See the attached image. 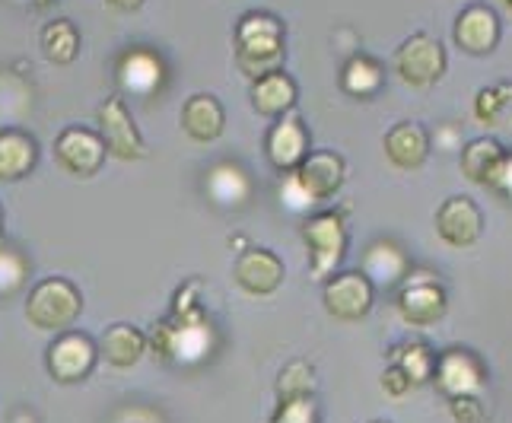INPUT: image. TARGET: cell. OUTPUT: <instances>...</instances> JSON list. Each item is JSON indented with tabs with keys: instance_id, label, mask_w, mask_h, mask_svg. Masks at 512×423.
Segmentation results:
<instances>
[{
	"instance_id": "cell-1",
	"label": "cell",
	"mask_w": 512,
	"mask_h": 423,
	"mask_svg": "<svg viewBox=\"0 0 512 423\" xmlns=\"http://www.w3.org/2000/svg\"><path fill=\"white\" fill-rule=\"evenodd\" d=\"M287 45L284 23L271 13H245L236 26V61L245 77H268L274 70H284Z\"/></svg>"
},
{
	"instance_id": "cell-2",
	"label": "cell",
	"mask_w": 512,
	"mask_h": 423,
	"mask_svg": "<svg viewBox=\"0 0 512 423\" xmlns=\"http://www.w3.org/2000/svg\"><path fill=\"white\" fill-rule=\"evenodd\" d=\"M303 242L309 249V264L315 280H328L347 255V226L338 210H322L303 223Z\"/></svg>"
},
{
	"instance_id": "cell-3",
	"label": "cell",
	"mask_w": 512,
	"mask_h": 423,
	"mask_svg": "<svg viewBox=\"0 0 512 423\" xmlns=\"http://www.w3.org/2000/svg\"><path fill=\"white\" fill-rule=\"evenodd\" d=\"M83 309V299L80 290L70 284L64 277H51L42 280L39 287L29 293V303H26V315L35 328L42 331H64L77 322V315Z\"/></svg>"
},
{
	"instance_id": "cell-4",
	"label": "cell",
	"mask_w": 512,
	"mask_h": 423,
	"mask_svg": "<svg viewBox=\"0 0 512 423\" xmlns=\"http://www.w3.org/2000/svg\"><path fill=\"white\" fill-rule=\"evenodd\" d=\"M398 315L411 328H430L446 315V290L430 271L408 274L398 293Z\"/></svg>"
},
{
	"instance_id": "cell-5",
	"label": "cell",
	"mask_w": 512,
	"mask_h": 423,
	"mask_svg": "<svg viewBox=\"0 0 512 423\" xmlns=\"http://www.w3.org/2000/svg\"><path fill=\"white\" fill-rule=\"evenodd\" d=\"M344 175H347V166L338 153L331 150H312L303 166L296 172H290V185L299 191V198H303V207L306 204H315V201H328L341 191L344 185Z\"/></svg>"
},
{
	"instance_id": "cell-6",
	"label": "cell",
	"mask_w": 512,
	"mask_h": 423,
	"mask_svg": "<svg viewBox=\"0 0 512 423\" xmlns=\"http://www.w3.org/2000/svg\"><path fill=\"white\" fill-rule=\"evenodd\" d=\"M395 70L408 86L427 90V86H433L439 77L446 74V51H443V45H439V39H433V35L417 32L395 51Z\"/></svg>"
},
{
	"instance_id": "cell-7",
	"label": "cell",
	"mask_w": 512,
	"mask_h": 423,
	"mask_svg": "<svg viewBox=\"0 0 512 423\" xmlns=\"http://www.w3.org/2000/svg\"><path fill=\"white\" fill-rule=\"evenodd\" d=\"M376 284L363 271H341L325 280L322 303L331 319L338 322H360L363 315L373 309Z\"/></svg>"
},
{
	"instance_id": "cell-8",
	"label": "cell",
	"mask_w": 512,
	"mask_h": 423,
	"mask_svg": "<svg viewBox=\"0 0 512 423\" xmlns=\"http://www.w3.org/2000/svg\"><path fill=\"white\" fill-rule=\"evenodd\" d=\"M99 128H102V140L105 147H109L112 156H118V160H144L147 156V144L144 137L137 134V125L131 112L125 109V102H121V96H109L102 105H99Z\"/></svg>"
},
{
	"instance_id": "cell-9",
	"label": "cell",
	"mask_w": 512,
	"mask_h": 423,
	"mask_svg": "<svg viewBox=\"0 0 512 423\" xmlns=\"http://www.w3.org/2000/svg\"><path fill=\"white\" fill-rule=\"evenodd\" d=\"M436 385L446 398H462V395H478L487 385V369L484 363L465 347H449L446 354L436 357Z\"/></svg>"
},
{
	"instance_id": "cell-10",
	"label": "cell",
	"mask_w": 512,
	"mask_h": 423,
	"mask_svg": "<svg viewBox=\"0 0 512 423\" xmlns=\"http://www.w3.org/2000/svg\"><path fill=\"white\" fill-rule=\"evenodd\" d=\"M99 357V347L80 331L58 334L48 347V373L58 382H80L93 373Z\"/></svg>"
},
{
	"instance_id": "cell-11",
	"label": "cell",
	"mask_w": 512,
	"mask_h": 423,
	"mask_svg": "<svg viewBox=\"0 0 512 423\" xmlns=\"http://www.w3.org/2000/svg\"><path fill=\"white\" fill-rule=\"evenodd\" d=\"M436 233L452 249H471L484 233V214L471 198H446L436 210Z\"/></svg>"
},
{
	"instance_id": "cell-12",
	"label": "cell",
	"mask_w": 512,
	"mask_h": 423,
	"mask_svg": "<svg viewBox=\"0 0 512 423\" xmlns=\"http://www.w3.org/2000/svg\"><path fill=\"white\" fill-rule=\"evenodd\" d=\"M233 277L249 296H271L284 284L287 271L271 249H245L233 264Z\"/></svg>"
},
{
	"instance_id": "cell-13",
	"label": "cell",
	"mask_w": 512,
	"mask_h": 423,
	"mask_svg": "<svg viewBox=\"0 0 512 423\" xmlns=\"http://www.w3.org/2000/svg\"><path fill=\"white\" fill-rule=\"evenodd\" d=\"M105 153H109V147H105L102 134H93L86 128H67L61 131L58 144H55V156L58 163L74 172V175H96L105 163Z\"/></svg>"
},
{
	"instance_id": "cell-14",
	"label": "cell",
	"mask_w": 512,
	"mask_h": 423,
	"mask_svg": "<svg viewBox=\"0 0 512 423\" xmlns=\"http://www.w3.org/2000/svg\"><path fill=\"white\" fill-rule=\"evenodd\" d=\"M309 131L299 115H284L277 125L268 131V160L280 172H296L309 156Z\"/></svg>"
},
{
	"instance_id": "cell-15",
	"label": "cell",
	"mask_w": 512,
	"mask_h": 423,
	"mask_svg": "<svg viewBox=\"0 0 512 423\" xmlns=\"http://www.w3.org/2000/svg\"><path fill=\"white\" fill-rule=\"evenodd\" d=\"M455 42L468 55H490L500 42V20L487 4H471L455 20Z\"/></svg>"
},
{
	"instance_id": "cell-16",
	"label": "cell",
	"mask_w": 512,
	"mask_h": 423,
	"mask_svg": "<svg viewBox=\"0 0 512 423\" xmlns=\"http://www.w3.org/2000/svg\"><path fill=\"white\" fill-rule=\"evenodd\" d=\"M385 156L392 160L395 169H420L430 156V134L420 121H398V125L385 134L382 140Z\"/></svg>"
},
{
	"instance_id": "cell-17",
	"label": "cell",
	"mask_w": 512,
	"mask_h": 423,
	"mask_svg": "<svg viewBox=\"0 0 512 423\" xmlns=\"http://www.w3.org/2000/svg\"><path fill=\"white\" fill-rule=\"evenodd\" d=\"M118 83L121 90L150 96L153 90H160L163 83V61L153 55L150 48H131L125 58L118 61Z\"/></svg>"
},
{
	"instance_id": "cell-18",
	"label": "cell",
	"mask_w": 512,
	"mask_h": 423,
	"mask_svg": "<svg viewBox=\"0 0 512 423\" xmlns=\"http://www.w3.org/2000/svg\"><path fill=\"white\" fill-rule=\"evenodd\" d=\"M223 125H226V115H223V105L217 102V96L198 93L182 105V128L191 140H198V144L217 140L223 134Z\"/></svg>"
},
{
	"instance_id": "cell-19",
	"label": "cell",
	"mask_w": 512,
	"mask_h": 423,
	"mask_svg": "<svg viewBox=\"0 0 512 423\" xmlns=\"http://www.w3.org/2000/svg\"><path fill=\"white\" fill-rule=\"evenodd\" d=\"M252 105L264 118H284L296 105V83L287 70H274L252 83Z\"/></svg>"
},
{
	"instance_id": "cell-20",
	"label": "cell",
	"mask_w": 512,
	"mask_h": 423,
	"mask_svg": "<svg viewBox=\"0 0 512 423\" xmlns=\"http://www.w3.org/2000/svg\"><path fill=\"white\" fill-rule=\"evenodd\" d=\"M363 274L373 280V284H382V287H392V284H404V277H408V255H404L395 242H373L369 245V252L363 258Z\"/></svg>"
},
{
	"instance_id": "cell-21",
	"label": "cell",
	"mask_w": 512,
	"mask_h": 423,
	"mask_svg": "<svg viewBox=\"0 0 512 423\" xmlns=\"http://www.w3.org/2000/svg\"><path fill=\"white\" fill-rule=\"evenodd\" d=\"M506 153L503 147L497 144L493 137H474L471 144L462 150V172L465 179L474 182V185H490L493 175H497V169L503 166Z\"/></svg>"
},
{
	"instance_id": "cell-22",
	"label": "cell",
	"mask_w": 512,
	"mask_h": 423,
	"mask_svg": "<svg viewBox=\"0 0 512 423\" xmlns=\"http://www.w3.org/2000/svg\"><path fill=\"white\" fill-rule=\"evenodd\" d=\"M144 350H147V334L134 325H112L102 334V344H99V354L118 369L134 366L144 357Z\"/></svg>"
},
{
	"instance_id": "cell-23",
	"label": "cell",
	"mask_w": 512,
	"mask_h": 423,
	"mask_svg": "<svg viewBox=\"0 0 512 423\" xmlns=\"http://www.w3.org/2000/svg\"><path fill=\"white\" fill-rule=\"evenodd\" d=\"M35 140L16 128L0 131V179L4 182H16L35 166Z\"/></svg>"
},
{
	"instance_id": "cell-24",
	"label": "cell",
	"mask_w": 512,
	"mask_h": 423,
	"mask_svg": "<svg viewBox=\"0 0 512 423\" xmlns=\"http://www.w3.org/2000/svg\"><path fill=\"white\" fill-rule=\"evenodd\" d=\"M341 86L347 96H357V99H373L382 86H385V67L369 58V55H353L344 64V74H341Z\"/></svg>"
},
{
	"instance_id": "cell-25",
	"label": "cell",
	"mask_w": 512,
	"mask_h": 423,
	"mask_svg": "<svg viewBox=\"0 0 512 423\" xmlns=\"http://www.w3.org/2000/svg\"><path fill=\"white\" fill-rule=\"evenodd\" d=\"M42 51L51 64H70L80 55V32L70 20H55L42 29Z\"/></svg>"
},
{
	"instance_id": "cell-26",
	"label": "cell",
	"mask_w": 512,
	"mask_h": 423,
	"mask_svg": "<svg viewBox=\"0 0 512 423\" xmlns=\"http://www.w3.org/2000/svg\"><path fill=\"white\" fill-rule=\"evenodd\" d=\"M474 115L487 128H500L512 121V83H497L490 90H481L474 99Z\"/></svg>"
},
{
	"instance_id": "cell-27",
	"label": "cell",
	"mask_w": 512,
	"mask_h": 423,
	"mask_svg": "<svg viewBox=\"0 0 512 423\" xmlns=\"http://www.w3.org/2000/svg\"><path fill=\"white\" fill-rule=\"evenodd\" d=\"M392 363L401 366L414 385H427L436 376V354H433L427 344H420V341L401 344L395 354H392Z\"/></svg>"
},
{
	"instance_id": "cell-28",
	"label": "cell",
	"mask_w": 512,
	"mask_h": 423,
	"mask_svg": "<svg viewBox=\"0 0 512 423\" xmlns=\"http://www.w3.org/2000/svg\"><path fill=\"white\" fill-rule=\"evenodd\" d=\"M207 188H210V195H214V201L226 207H239L249 198V179H245L239 166H217L210 172Z\"/></svg>"
},
{
	"instance_id": "cell-29",
	"label": "cell",
	"mask_w": 512,
	"mask_h": 423,
	"mask_svg": "<svg viewBox=\"0 0 512 423\" xmlns=\"http://www.w3.org/2000/svg\"><path fill=\"white\" fill-rule=\"evenodd\" d=\"M277 392H280V398H312V392H315L312 366L303 360L287 363L284 373H280V379H277Z\"/></svg>"
},
{
	"instance_id": "cell-30",
	"label": "cell",
	"mask_w": 512,
	"mask_h": 423,
	"mask_svg": "<svg viewBox=\"0 0 512 423\" xmlns=\"http://www.w3.org/2000/svg\"><path fill=\"white\" fill-rule=\"evenodd\" d=\"M26 274H29V261L20 252L0 249V296H10L20 290Z\"/></svg>"
},
{
	"instance_id": "cell-31",
	"label": "cell",
	"mask_w": 512,
	"mask_h": 423,
	"mask_svg": "<svg viewBox=\"0 0 512 423\" xmlns=\"http://www.w3.org/2000/svg\"><path fill=\"white\" fill-rule=\"evenodd\" d=\"M271 423H319V408L312 398H280Z\"/></svg>"
},
{
	"instance_id": "cell-32",
	"label": "cell",
	"mask_w": 512,
	"mask_h": 423,
	"mask_svg": "<svg viewBox=\"0 0 512 423\" xmlns=\"http://www.w3.org/2000/svg\"><path fill=\"white\" fill-rule=\"evenodd\" d=\"M449 414L455 423H481L484 420V408L478 395H462V398H449Z\"/></svg>"
},
{
	"instance_id": "cell-33",
	"label": "cell",
	"mask_w": 512,
	"mask_h": 423,
	"mask_svg": "<svg viewBox=\"0 0 512 423\" xmlns=\"http://www.w3.org/2000/svg\"><path fill=\"white\" fill-rule=\"evenodd\" d=\"M382 389H385V395H392V398H404V395L414 389V382L408 379V373H404L401 366L392 363L382 373Z\"/></svg>"
},
{
	"instance_id": "cell-34",
	"label": "cell",
	"mask_w": 512,
	"mask_h": 423,
	"mask_svg": "<svg viewBox=\"0 0 512 423\" xmlns=\"http://www.w3.org/2000/svg\"><path fill=\"white\" fill-rule=\"evenodd\" d=\"M487 188H493L497 195H503V198L512 204V153H506L503 166L497 169V175H493V182H490Z\"/></svg>"
},
{
	"instance_id": "cell-35",
	"label": "cell",
	"mask_w": 512,
	"mask_h": 423,
	"mask_svg": "<svg viewBox=\"0 0 512 423\" xmlns=\"http://www.w3.org/2000/svg\"><path fill=\"white\" fill-rule=\"evenodd\" d=\"M105 4H112L115 10H137L144 0H105Z\"/></svg>"
},
{
	"instance_id": "cell-36",
	"label": "cell",
	"mask_w": 512,
	"mask_h": 423,
	"mask_svg": "<svg viewBox=\"0 0 512 423\" xmlns=\"http://www.w3.org/2000/svg\"><path fill=\"white\" fill-rule=\"evenodd\" d=\"M503 4H506V10L512 13V0H503Z\"/></svg>"
},
{
	"instance_id": "cell-37",
	"label": "cell",
	"mask_w": 512,
	"mask_h": 423,
	"mask_svg": "<svg viewBox=\"0 0 512 423\" xmlns=\"http://www.w3.org/2000/svg\"><path fill=\"white\" fill-rule=\"evenodd\" d=\"M0 229H4V210H0Z\"/></svg>"
},
{
	"instance_id": "cell-38",
	"label": "cell",
	"mask_w": 512,
	"mask_h": 423,
	"mask_svg": "<svg viewBox=\"0 0 512 423\" xmlns=\"http://www.w3.org/2000/svg\"><path fill=\"white\" fill-rule=\"evenodd\" d=\"M35 4H39V7H45V4H48V0H35Z\"/></svg>"
},
{
	"instance_id": "cell-39",
	"label": "cell",
	"mask_w": 512,
	"mask_h": 423,
	"mask_svg": "<svg viewBox=\"0 0 512 423\" xmlns=\"http://www.w3.org/2000/svg\"><path fill=\"white\" fill-rule=\"evenodd\" d=\"M376 423H385V420H376Z\"/></svg>"
}]
</instances>
